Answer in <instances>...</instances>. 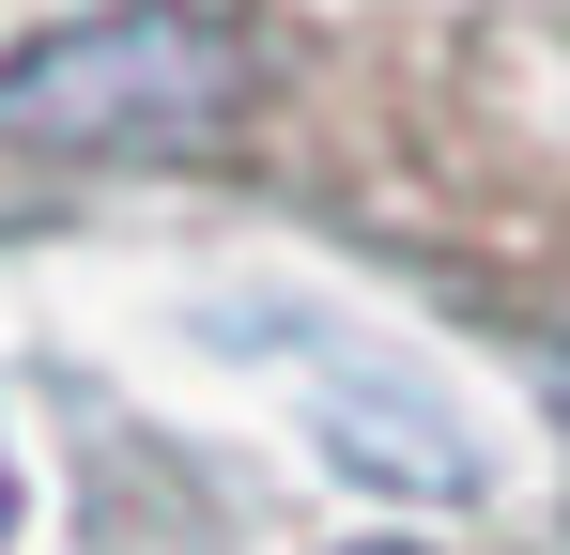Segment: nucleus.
<instances>
[{
	"label": "nucleus",
	"instance_id": "obj_1",
	"mask_svg": "<svg viewBox=\"0 0 570 555\" xmlns=\"http://www.w3.org/2000/svg\"><path fill=\"white\" fill-rule=\"evenodd\" d=\"M216 108H232V31H200L170 0L0 62V139H47V155H155V139H200Z\"/></svg>",
	"mask_w": 570,
	"mask_h": 555
},
{
	"label": "nucleus",
	"instance_id": "obj_3",
	"mask_svg": "<svg viewBox=\"0 0 570 555\" xmlns=\"http://www.w3.org/2000/svg\"><path fill=\"white\" fill-rule=\"evenodd\" d=\"M355 555H401V541H355Z\"/></svg>",
	"mask_w": 570,
	"mask_h": 555
},
{
	"label": "nucleus",
	"instance_id": "obj_2",
	"mask_svg": "<svg viewBox=\"0 0 570 555\" xmlns=\"http://www.w3.org/2000/svg\"><path fill=\"white\" fill-rule=\"evenodd\" d=\"M0 525H16V463H0Z\"/></svg>",
	"mask_w": 570,
	"mask_h": 555
}]
</instances>
